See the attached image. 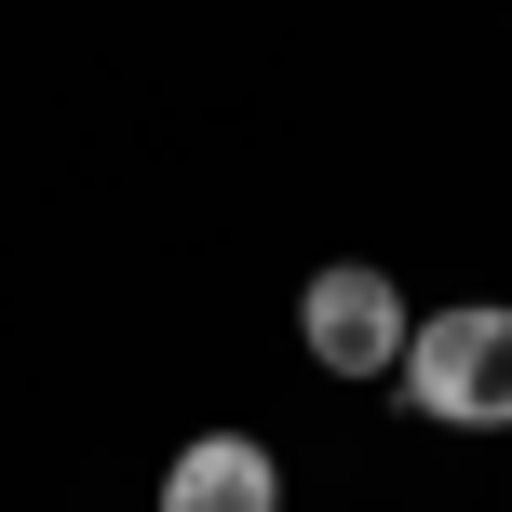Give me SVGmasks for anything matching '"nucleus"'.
I'll return each instance as SVG.
<instances>
[{
    "label": "nucleus",
    "mask_w": 512,
    "mask_h": 512,
    "mask_svg": "<svg viewBox=\"0 0 512 512\" xmlns=\"http://www.w3.org/2000/svg\"><path fill=\"white\" fill-rule=\"evenodd\" d=\"M391 378H405V405L445 418V432H512V310H499V297L432 310V324L405 337Z\"/></svg>",
    "instance_id": "obj_1"
},
{
    "label": "nucleus",
    "mask_w": 512,
    "mask_h": 512,
    "mask_svg": "<svg viewBox=\"0 0 512 512\" xmlns=\"http://www.w3.org/2000/svg\"><path fill=\"white\" fill-rule=\"evenodd\" d=\"M162 512H283V459L256 432H203V445H176V472H162Z\"/></svg>",
    "instance_id": "obj_3"
},
{
    "label": "nucleus",
    "mask_w": 512,
    "mask_h": 512,
    "mask_svg": "<svg viewBox=\"0 0 512 512\" xmlns=\"http://www.w3.org/2000/svg\"><path fill=\"white\" fill-rule=\"evenodd\" d=\"M297 337H310V364H324V378H391V364H405V337H418V310H405V283H391V270L324 256V270L297 283Z\"/></svg>",
    "instance_id": "obj_2"
}]
</instances>
